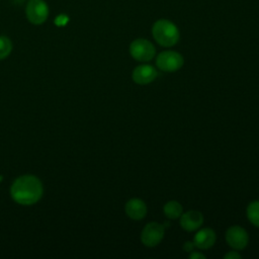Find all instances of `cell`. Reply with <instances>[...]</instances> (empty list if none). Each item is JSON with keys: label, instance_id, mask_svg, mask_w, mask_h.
I'll return each instance as SVG.
<instances>
[{"label": "cell", "instance_id": "1", "mask_svg": "<svg viewBox=\"0 0 259 259\" xmlns=\"http://www.w3.org/2000/svg\"><path fill=\"white\" fill-rule=\"evenodd\" d=\"M42 193L40 181L32 175H24L17 178L11 186L13 199L20 204H32L36 202Z\"/></svg>", "mask_w": 259, "mask_h": 259}, {"label": "cell", "instance_id": "2", "mask_svg": "<svg viewBox=\"0 0 259 259\" xmlns=\"http://www.w3.org/2000/svg\"><path fill=\"white\" fill-rule=\"evenodd\" d=\"M155 40L162 47H172L179 40L180 33L177 26L167 19L157 20L152 27Z\"/></svg>", "mask_w": 259, "mask_h": 259}, {"label": "cell", "instance_id": "3", "mask_svg": "<svg viewBox=\"0 0 259 259\" xmlns=\"http://www.w3.org/2000/svg\"><path fill=\"white\" fill-rule=\"evenodd\" d=\"M49 6L45 0H29L25 7L26 18L35 25L46 22L49 17Z\"/></svg>", "mask_w": 259, "mask_h": 259}, {"label": "cell", "instance_id": "4", "mask_svg": "<svg viewBox=\"0 0 259 259\" xmlns=\"http://www.w3.org/2000/svg\"><path fill=\"white\" fill-rule=\"evenodd\" d=\"M131 56L140 62H148L155 57L156 50L151 41L145 38H137L130 46Z\"/></svg>", "mask_w": 259, "mask_h": 259}, {"label": "cell", "instance_id": "5", "mask_svg": "<svg viewBox=\"0 0 259 259\" xmlns=\"http://www.w3.org/2000/svg\"><path fill=\"white\" fill-rule=\"evenodd\" d=\"M183 57L174 51H164L156 59L157 67L164 72H175L183 66Z\"/></svg>", "mask_w": 259, "mask_h": 259}, {"label": "cell", "instance_id": "6", "mask_svg": "<svg viewBox=\"0 0 259 259\" xmlns=\"http://www.w3.org/2000/svg\"><path fill=\"white\" fill-rule=\"evenodd\" d=\"M165 232L164 225L156 222L149 223L145 226L141 234V241L147 247L157 246L163 239Z\"/></svg>", "mask_w": 259, "mask_h": 259}, {"label": "cell", "instance_id": "7", "mask_svg": "<svg viewBox=\"0 0 259 259\" xmlns=\"http://www.w3.org/2000/svg\"><path fill=\"white\" fill-rule=\"evenodd\" d=\"M226 240L229 246H231L235 250H241L248 245L249 236L246 230L242 227L233 226L227 230Z\"/></svg>", "mask_w": 259, "mask_h": 259}, {"label": "cell", "instance_id": "8", "mask_svg": "<svg viewBox=\"0 0 259 259\" xmlns=\"http://www.w3.org/2000/svg\"><path fill=\"white\" fill-rule=\"evenodd\" d=\"M158 76L157 70L148 64L140 65L135 68L132 74V78L134 82L140 85H146L153 82Z\"/></svg>", "mask_w": 259, "mask_h": 259}, {"label": "cell", "instance_id": "9", "mask_svg": "<svg viewBox=\"0 0 259 259\" xmlns=\"http://www.w3.org/2000/svg\"><path fill=\"white\" fill-rule=\"evenodd\" d=\"M179 220L181 228L188 232L199 229L203 223L202 213L198 210H188L186 212H182Z\"/></svg>", "mask_w": 259, "mask_h": 259}, {"label": "cell", "instance_id": "10", "mask_svg": "<svg viewBox=\"0 0 259 259\" xmlns=\"http://www.w3.org/2000/svg\"><path fill=\"white\" fill-rule=\"evenodd\" d=\"M124 210L128 218L135 221H139L144 219L147 214V205L140 198H132L125 203Z\"/></svg>", "mask_w": 259, "mask_h": 259}, {"label": "cell", "instance_id": "11", "mask_svg": "<svg viewBox=\"0 0 259 259\" xmlns=\"http://www.w3.org/2000/svg\"><path fill=\"white\" fill-rule=\"evenodd\" d=\"M215 238L217 237L213 230H211L210 228H204L199 230L195 234L193 238V243L195 247L204 250L210 248L214 244Z\"/></svg>", "mask_w": 259, "mask_h": 259}, {"label": "cell", "instance_id": "12", "mask_svg": "<svg viewBox=\"0 0 259 259\" xmlns=\"http://www.w3.org/2000/svg\"><path fill=\"white\" fill-rule=\"evenodd\" d=\"M163 211H164V214L169 220H176V219H179L180 215L182 214L183 207L178 201L170 200L166 202V204L164 205Z\"/></svg>", "mask_w": 259, "mask_h": 259}, {"label": "cell", "instance_id": "13", "mask_svg": "<svg viewBox=\"0 0 259 259\" xmlns=\"http://www.w3.org/2000/svg\"><path fill=\"white\" fill-rule=\"evenodd\" d=\"M247 217L255 227L259 228V200L250 202L247 207Z\"/></svg>", "mask_w": 259, "mask_h": 259}, {"label": "cell", "instance_id": "14", "mask_svg": "<svg viewBox=\"0 0 259 259\" xmlns=\"http://www.w3.org/2000/svg\"><path fill=\"white\" fill-rule=\"evenodd\" d=\"M11 51H12L11 40L5 35H0V60H3L6 57H8Z\"/></svg>", "mask_w": 259, "mask_h": 259}, {"label": "cell", "instance_id": "15", "mask_svg": "<svg viewBox=\"0 0 259 259\" xmlns=\"http://www.w3.org/2000/svg\"><path fill=\"white\" fill-rule=\"evenodd\" d=\"M241 257L242 256L237 251H230L224 256L225 259H240Z\"/></svg>", "mask_w": 259, "mask_h": 259}, {"label": "cell", "instance_id": "16", "mask_svg": "<svg viewBox=\"0 0 259 259\" xmlns=\"http://www.w3.org/2000/svg\"><path fill=\"white\" fill-rule=\"evenodd\" d=\"M189 258H191V259H204L205 256H204L203 254L199 253V252L193 251V252H191V253L189 254Z\"/></svg>", "mask_w": 259, "mask_h": 259}, {"label": "cell", "instance_id": "17", "mask_svg": "<svg viewBox=\"0 0 259 259\" xmlns=\"http://www.w3.org/2000/svg\"><path fill=\"white\" fill-rule=\"evenodd\" d=\"M195 246H194V243L193 242H186L184 245H183V249H184V251H186V252H191V251H193V248H194Z\"/></svg>", "mask_w": 259, "mask_h": 259}]
</instances>
